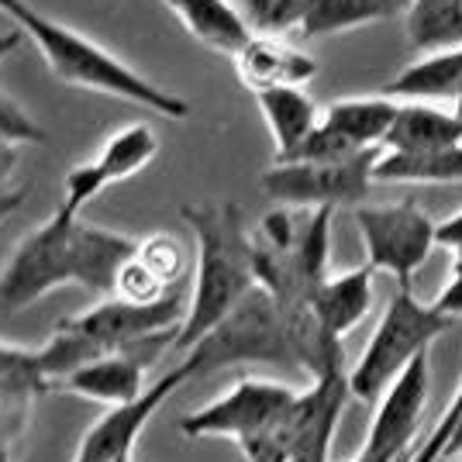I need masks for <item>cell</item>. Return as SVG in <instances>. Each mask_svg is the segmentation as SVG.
Here are the masks:
<instances>
[{"label": "cell", "instance_id": "obj_21", "mask_svg": "<svg viewBox=\"0 0 462 462\" xmlns=\"http://www.w3.org/2000/svg\"><path fill=\"white\" fill-rule=\"evenodd\" d=\"M456 142H462V121L456 111H442L431 100H401L383 149L424 152V149H442Z\"/></svg>", "mask_w": 462, "mask_h": 462}, {"label": "cell", "instance_id": "obj_22", "mask_svg": "<svg viewBox=\"0 0 462 462\" xmlns=\"http://www.w3.org/2000/svg\"><path fill=\"white\" fill-rule=\"evenodd\" d=\"M411 0H310L308 14L300 21V35L304 39H328V35H342L363 24L390 21L407 14Z\"/></svg>", "mask_w": 462, "mask_h": 462}, {"label": "cell", "instance_id": "obj_4", "mask_svg": "<svg viewBox=\"0 0 462 462\" xmlns=\"http://www.w3.org/2000/svg\"><path fill=\"white\" fill-rule=\"evenodd\" d=\"M231 366H273L300 369L290 342V328L280 304L266 290L255 287L238 308L225 314L211 331H204L180 359V376L190 383Z\"/></svg>", "mask_w": 462, "mask_h": 462}, {"label": "cell", "instance_id": "obj_34", "mask_svg": "<svg viewBox=\"0 0 462 462\" xmlns=\"http://www.w3.org/2000/svg\"><path fill=\"white\" fill-rule=\"evenodd\" d=\"M442 459H462V418H459V424L452 428V435H448V442H445Z\"/></svg>", "mask_w": 462, "mask_h": 462}, {"label": "cell", "instance_id": "obj_29", "mask_svg": "<svg viewBox=\"0 0 462 462\" xmlns=\"http://www.w3.org/2000/svg\"><path fill=\"white\" fill-rule=\"evenodd\" d=\"M431 304L442 310L445 318H452V321H459V318H462V259H456L448 283H445L442 293H439Z\"/></svg>", "mask_w": 462, "mask_h": 462}, {"label": "cell", "instance_id": "obj_33", "mask_svg": "<svg viewBox=\"0 0 462 462\" xmlns=\"http://www.w3.org/2000/svg\"><path fill=\"white\" fill-rule=\"evenodd\" d=\"M24 39H28V35L21 32L18 24H14V32H0V62L11 56L14 49H21V42H24Z\"/></svg>", "mask_w": 462, "mask_h": 462}, {"label": "cell", "instance_id": "obj_38", "mask_svg": "<svg viewBox=\"0 0 462 462\" xmlns=\"http://www.w3.org/2000/svg\"><path fill=\"white\" fill-rule=\"evenodd\" d=\"M128 462H132V459H128Z\"/></svg>", "mask_w": 462, "mask_h": 462}, {"label": "cell", "instance_id": "obj_39", "mask_svg": "<svg viewBox=\"0 0 462 462\" xmlns=\"http://www.w3.org/2000/svg\"><path fill=\"white\" fill-rule=\"evenodd\" d=\"M459 462H462V459H459Z\"/></svg>", "mask_w": 462, "mask_h": 462}, {"label": "cell", "instance_id": "obj_26", "mask_svg": "<svg viewBox=\"0 0 462 462\" xmlns=\"http://www.w3.org/2000/svg\"><path fill=\"white\" fill-rule=\"evenodd\" d=\"M235 7L245 14L252 32H276V35H283L290 28H300L310 0H235Z\"/></svg>", "mask_w": 462, "mask_h": 462}, {"label": "cell", "instance_id": "obj_35", "mask_svg": "<svg viewBox=\"0 0 462 462\" xmlns=\"http://www.w3.org/2000/svg\"><path fill=\"white\" fill-rule=\"evenodd\" d=\"M24 4H28V0H0V14H7V18L14 21Z\"/></svg>", "mask_w": 462, "mask_h": 462}, {"label": "cell", "instance_id": "obj_14", "mask_svg": "<svg viewBox=\"0 0 462 462\" xmlns=\"http://www.w3.org/2000/svg\"><path fill=\"white\" fill-rule=\"evenodd\" d=\"M235 73L252 94L270 87H304L318 77V62L276 32H252L249 42L235 52Z\"/></svg>", "mask_w": 462, "mask_h": 462}, {"label": "cell", "instance_id": "obj_31", "mask_svg": "<svg viewBox=\"0 0 462 462\" xmlns=\"http://www.w3.org/2000/svg\"><path fill=\"white\" fill-rule=\"evenodd\" d=\"M21 145H11V142H0V193L14 190L11 180H14V170L21 162Z\"/></svg>", "mask_w": 462, "mask_h": 462}, {"label": "cell", "instance_id": "obj_28", "mask_svg": "<svg viewBox=\"0 0 462 462\" xmlns=\"http://www.w3.org/2000/svg\"><path fill=\"white\" fill-rule=\"evenodd\" d=\"M459 418H462V383L456 386L452 401H448V404H445V411L439 414V421H435V428H431V435H428V439H424V442L414 448L411 462H442L445 442H448L452 428L459 424Z\"/></svg>", "mask_w": 462, "mask_h": 462}, {"label": "cell", "instance_id": "obj_15", "mask_svg": "<svg viewBox=\"0 0 462 462\" xmlns=\"http://www.w3.org/2000/svg\"><path fill=\"white\" fill-rule=\"evenodd\" d=\"M56 383L42 366L39 348L0 342V445H11L28 421V407Z\"/></svg>", "mask_w": 462, "mask_h": 462}, {"label": "cell", "instance_id": "obj_1", "mask_svg": "<svg viewBox=\"0 0 462 462\" xmlns=\"http://www.w3.org/2000/svg\"><path fill=\"white\" fill-rule=\"evenodd\" d=\"M132 235L87 225L83 214L56 208V214L28 231L0 270V308L28 310L42 297L73 283L87 293L107 297L121 263L135 252Z\"/></svg>", "mask_w": 462, "mask_h": 462}, {"label": "cell", "instance_id": "obj_19", "mask_svg": "<svg viewBox=\"0 0 462 462\" xmlns=\"http://www.w3.org/2000/svg\"><path fill=\"white\" fill-rule=\"evenodd\" d=\"M397 107L401 100H393L390 94L342 97L321 111V125L338 138H346L352 149H383Z\"/></svg>", "mask_w": 462, "mask_h": 462}, {"label": "cell", "instance_id": "obj_18", "mask_svg": "<svg viewBox=\"0 0 462 462\" xmlns=\"http://www.w3.org/2000/svg\"><path fill=\"white\" fill-rule=\"evenodd\" d=\"M255 104H259V111L266 117V128H270L273 135V149H276L273 162L290 159L304 145V138L318 128V121H321V107L310 100L304 87H270V90H259Z\"/></svg>", "mask_w": 462, "mask_h": 462}, {"label": "cell", "instance_id": "obj_16", "mask_svg": "<svg viewBox=\"0 0 462 462\" xmlns=\"http://www.w3.org/2000/svg\"><path fill=\"white\" fill-rule=\"evenodd\" d=\"M373 266L363 263L359 270L348 273H328L325 280L318 283L314 297H310V308L318 314V321L325 328L331 338H346L348 331L366 321V314L373 310L376 300V290H373Z\"/></svg>", "mask_w": 462, "mask_h": 462}, {"label": "cell", "instance_id": "obj_20", "mask_svg": "<svg viewBox=\"0 0 462 462\" xmlns=\"http://www.w3.org/2000/svg\"><path fill=\"white\" fill-rule=\"evenodd\" d=\"M162 4L180 18L190 39L214 52L235 56L252 35L249 21L235 7V0H162Z\"/></svg>", "mask_w": 462, "mask_h": 462}, {"label": "cell", "instance_id": "obj_30", "mask_svg": "<svg viewBox=\"0 0 462 462\" xmlns=\"http://www.w3.org/2000/svg\"><path fill=\"white\" fill-rule=\"evenodd\" d=\"M435 245L448 249L456 259H462V211L445 217L442 225H435Z\"/></svg>", "mask_w": 462, "mask_h": 462}, {"label": "cell", "instance_id": "obj_17", "mask_svg": "<svg viewBox=\"0 0 462 462\" xmlns=\"http://www.w3.org/2000/svg\"><path fill=\"white\" fill-rule=\"evenodd\" d=\"M383 94H390L393 100H431V104L452 100L462 121V45L439 49L411 62L386 83Z\"/></svg>", "mask_w": 462, "mask_h": 462}, {"label": "cell", "instance_id": "obj_5", "mask_svg": "<svg viewBox=\"0 0 462 462\" xmlns=\"http://www.w3.org/2000/svg\"><path fill=\"white\" fill-rule=\"evenodd\" d=\"M448 328H452V318H445L435 304H421L414 290L397 287L376 331L369 335L363 356L348 369L352 397L363 404H376L386 386L421 352H431V342L442 338Z\"/></svg>", "mask_w": 462, "mask_h": 462}, {"label": "cell", "instance_id": "obj_7", "mask_svg": "<svg viewBox=\"0 0 462 462\" xmlns=\"http://www.w3.org/2000/svg\"><path fill=\"white\" fill-rule=\"evenodd\" d=\"M383 149H366L348 159H290L263 173V193L297 211L314 208H359L373 190V170Z\"/></svg>", "mask_w": 462, "mask_h": 462}, {"label": "cell", "instance_id": "obj_25", "mask_svg": "<svg viewBox=\"0 0 462 462\" xmlns=\"http://www.w3.org/2000/svg\"><path fill=\"white\" fill-rule=\"evenodd\" d=\"M135 259L145 263L166 287H187L193 259L190 252H187V245L176 235H170V231H155L149 238H138Z\"/></svg>", "mask_w": 462, "mask_h": 462}, {"label": "cell", "instance_id": "obj_32", "mask_svg": "<svg viewBox=\"0 0 462 462\" xmlns=\"http://www.w3.org/2000/svg\"><path fill=\"white\" fill-rule=\"evenodd\" d=\"M24 197H28V190H24V187H14V190L0 193V225H4L7 217H14V214L21 211Z\"/></svg>", "mask_w": 462, "mask_h": 462}, {"label": "cell", "instance_id": "obj_37", "mask_svg": "<svg viewBox=\"0 0 462 462\" xmlns=\"http://www.w3.org/2000/svg\"><path fill=\"white\" fill-rule=\"evenodd\" d=\"M348 462H363V459H359V456H356V459H348Z\"/></svg>", "mask_w": 462, "mask_h": 462}, {"label": "cell", "instance_id": "obj_13", "mask_svg": "<svg viewBox=\"0 0 462 462\" xmlns=\"http://www.w3.org/2000/svg\"><path fill=\"white\" fill-rule=\"evenodd\" d=\"M183 383H187V380H183L180 369L173 366V369H166L155 383H149V390H145L142 397L128 401V404L107 407L104 418H97V421L83 431L73 462H128L132 452H135L138 439H142V431L149 428V421L162 411V404H166Z\"/></svg>", "mask_w": 462, "mask_h": 462}, {"label": "cell", "instance_id": "obj_36", "mask_svg": "<svg viewBox=\"0 0 462 462\" xmlns=\"http://www.w3.org/2000/svg\"><path fill=\"white\" fill-rule=\"evenodd\" d=\"M0 462H11V445H0Z\"/></svg>", "mask_w": 462, "mask_h": 462}, {"label": "cell", "instance_id": "obj_8", "mask_svg": "<svg viewBox=\"0 0 462 462\" xmlns=\"http://www.w3.org/2000/svg\"><path fill=\"white\" fill-rule=\"evenodd\" d=\"M297 390L280 380L242 376L211 404L197 407L180 418V431L187 439H228L238 448L259 435H266L273 424L287 414Z\"/></svg>", "mask_w": 462, "mask_h": 462}, {"label": "cell", "instance_id": "obj_24", "mask_svg": "<svg viewBox=\"0 0 462 462\" xmlns=\"http://www.w3.org/2000/svg\"><path fill=\"white\" fill-rule=\"evenodd\" d=\"M404 32L407 45L418 52L462 45V0H411Z\"/></svg>", "mask_w": 462, "mask_h": 462}, {"label": "cell", "instance_id": "obj_12", "mask_svg": "<svg viewBox=\"0 0 462 462\" xmlns=\"http://www.w3.org/2000/svg\"><path fill=\"white\" fill-rule=\"evenodd\" d=\"M159 155V138L149 125L132 121L125 128H117L115 135L100 145V152L87 162H79L77 170L66 173L62 183V204L69 214H83V208L97 200L100 193L115 183H125L135 173H142L149 162Z\"/></svg>", "mask_w": 462, "mask_h": 462}, {"label": "cell", "instance_id": "obj_6", "mask_svg": "<svg viewBox=\"0 0 462 462\" xmlns=\"http://www.w3.org/2000/svg\"><path fill=\"white\" fill-rule=\"evenodd\" d=\"M352 401L348 369L321 373L308 390H297L287 414L266 435L245 442L238 452L245 462H328L338 424Z\"/></svg>", "mask_w": 462, "mask_h": 462}, {"label": "cell", "instance_id": "obj_9", "mask_svg": "<svg viewBox=\"0 0 462 462\" xmlns=\"http://www.w3.org/2000/svg\"><path fill=\"white\" fill-rule=\"evenodd\" d=\"M356 228L363 235L369 266L376 273H390L397 287L411 290L418 270L435 249V221L414 200H397L356 208Z\"/></svg>", "mask_w": 462, "mask_h": 462}, {"label": "cell", "instance_id": "obj_11", "mask_svg": "<svg viewBox=\"0 0 462 462\" xmlns=\"http://www.w3.org/2000/svg\"><path fill=\"white\" fill-rule=\"evenodd\" d=\"M176 348V335H155V338H142L135 346L117 348V352H104L90 363H83L79 369H73L59 390L77 393L83 401H94L104 407L128 404L142 397L149 390L145 373L170 352Z\"/></svg>", "mask_w": 462, "mask_h": 462}, {"label": "cell", "instance_id": "obj_2", "mask_svg": "<svg viewBox=\"0 0 462 462\" xmlns=\"http://www.w3.org/2000/svg\"><path fill=\"white\" fill-rule=\"evenodd\" d=\"M180 217L187 221L193 235V276L187 314L176 335V348H187L211 331L225 314L238 308L249 290L255 287V266H252V231L242 225V211L235 204H187Z\"/></svg>", "mask_w": 462, "mask_h": 462}, {"label": "cell", "instance_id": "obj_23", "mask_svg": "<svg viewBox=\"0 0 462 462\" xmlns=\"http://www.w3.org/2000/svg\"><path fill=\"white\" fill-rule=\"evenodd\" d=\"M376 183H462V142L424 149V152H397L383 149L373 170Z\"/></svg>", "mask_w": 462, "mask_h": 462}, {"label": "cell", "instance_id": "obj_3", "mask_svg": "<svg viewBox=\"0 0 462 462\" xmlns=\"http://www.w3.org/2000/svg\"><path fill=\"white\" fill-rule=\"evenodd\" d=\"M14 24L39 45L45 66L66 87H79V90L115 97V100L145 107V111H152L159 117H170V121H183V117L190 115V104L183 97L162 90L159 83H152L149 77H142L138 69H132L125 59L107 52L94 39L79 35L77 28H66L59 21L45 18L32 4L21 7Z\"/></svg>", "mask_w": 462, "mask_h": 462}, {"label": "cell", "instance_id": "obj_10", "mask_svg": "<svg viewBox=\"0 0 462 462\" xmlns=\"http://www.w3.org/2000/svg\"><path fill=\"white\" fill-rule=\"evenodd\" d=\"M431 393V352H421L411 366L383 390L380 407L373 414L366 442L359 448L363 462H411L414 439L421 428L424 407Z\"/></svg>", "mask_w": 462, "mask_h": 462}, {"label": "cell", "instance_id": "obj_27", "mask_svg": "<svg viewBox=\"0 0 462 462\" xmlns=\"http://www.w3.org/2000/svg\"><path fill=\"white\" fill-rule=\"evenodd\" d=\"M0 142H11V145H42L45 142V128L7 94H0Z\"/></svg>", "mask_w": 462, "mask_h": 462}]
</instances>
